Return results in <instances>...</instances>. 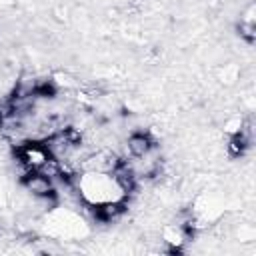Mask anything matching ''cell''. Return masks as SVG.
Returning a JSON list of instances; mask_svg holds the SVG:
<instances>
[{"label":"cell","mask_w":256,"mask_h":256,"mask_svg":"<svg viewBox=\"0 0 256 256\" xmlns=\"http://www.w3.org/2000/svg\"><path fill=\"white\" fill-rule=\"evenodd\" d=\"M132 186L134 178L124 162H120L116 170L82 168L72 176V190L78 200L94 212L108 206H124Z\"/></svg>","instance_id":"6da1fadb"},{"label":"cell","mask_w":256,"mask_h":256,"mask_svg":"<svg viewBox=\"0 0 256 256\" xmlns=\"http://www.w3.org/2000/svg\"><path fill=\"white\" fill-rule=\"evenodd\" d=\"M46 232L60 240H76V238L86 236L88 226L80 218V214H76L74 210L54 208L46 216Z\"/></svg>","instance_id":"7a4b0ae2"},{"label":"cell","mask_w":256,"mask_h":256,"mask_svg":"<svg viewBox=\"0 0 256 256\" xmlns=\"http://www.w3.org/2000/svg\"><path fill=\"white\" fill-rule=\"evenodd\" d=\"M238 34L246 44H254V40H256V8L252 2L244 8V12L240 16Z\"/></svg>","instance_id":"3957f363"},{"label":"cell","mask_w":256,"mask_h":256,"mask_svg":"<svg viewBox=\"0 0 256 256\" xmlns=\"http://www.w3.org/2000/svg\"><path fill=\"white\" fill-rule=\"evenodd\" d=\"M126 148H128L130 158H138V156H144V154H148L150 150H154V148H156V142H154L146 132H134V134L128 138Z\"/></svg>","instance_id":"277c9868"},{"label":"cell","mask_w":256,"mask_h":256,"mask_svg":"<svg viewBox=\"0 0 256 256\" xmlns=\"http://www.w3.org/2000/svg\"><path fill=\"white\" fill-rule=\"evenodd\" d=\"M164 242L166 244H172L174 248H178L180 244L186 242V234H184V230L180 226H168L164 230Z\"/></svg>","instance_id":"5b68a950"}]
</instances>
